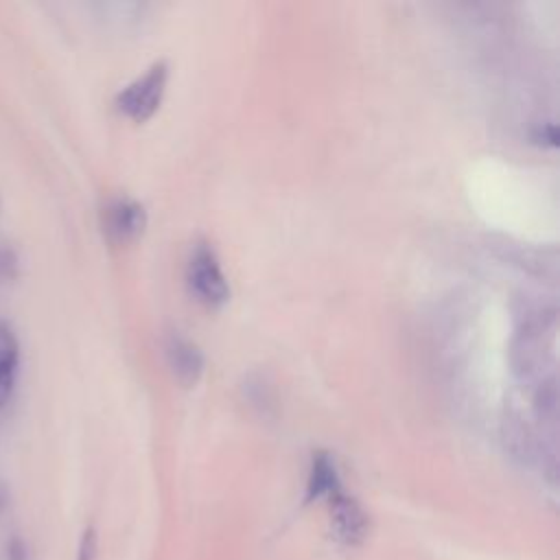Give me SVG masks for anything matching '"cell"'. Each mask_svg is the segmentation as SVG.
I'll return each mask as SVG.
<instances>
[{
    "mask_svg": "<svg viewBox=\"0 0 560 560\" xmlns=\"http://www.w3.org/2000/svg\"><path fill=\"white\" fill-rule=\"evenodd\" d=\"M186 280L190 291L206 304H223L230 295V287L221 271L217 254L206 243H199L192 249L186 267Z\"/></svg>",
    "mask_w": 560,
    "mask_h": 560,
    "instance_id": "6da1fadb",
    "label": "cell"
},
{
    "mask_svg": "<svg viewBox=\"0 0 560 560\" xmlns=\"http://www.w3.org/2000/svg\"><path fill=\"white\" fill-rule=\"evenodd\" d=\"M164 83H166V63L158 61L142 77H138L136 81H131L118 92L116 96L118 109L131 116L133 120L149 118L162 98Z\"/></svg>",
    "mask_w": 560,
    "mask_h": 560,
    "instance_id": "7a4b0ae2",
    "label": "cell"
},
{
    "mask_svg": "<svg viewBox=\"0 0 560 560\" xmlns=\"http://www.w3.org/2000/svg\"><path fill=\"white\" fill-rule=\"evenodd\" d=\"M326 503L332 536L346 547L361 545L368 534V514L357 503V499H352L350 494L343 492V488H339L326 497Z\"/></svg>",
    "mask_w": 560,
    "mask_h": 560,
    "instance_id": "3957f363",
    "label": "cell"
},
{
    "mask_svg": "<svg viewBox=\"0 0 560 560\" xmlns=\"http://www.w3.org/2000/svg\"><path fill=\"white\" fill-rule=\"evenodd\" d=\"M147 223V212L142 203L129 197L109 199L103 208V230L114 243H127L136 238Z\"/></svg>",
    "mask_w": 560,
    "mask_h": 560,
    "instance_id": "277c9868",
    "label": "cell"
},
{
    "mask_svg": "<svg viewBox=\"0 0 560 560\" xmlns=\"http://www.w3.org/2000/svg\"><path fill=\"white\" fill-rule=\"evenodd\" d=\"M166 359H168V365L173 368V374L182 383H192L201 374L203 357H201L199 348L192 341H188L186 337H182L179 332H173L168 337Z\"/></svg>",
    "mask_w": 560,
    "mask_h": 560,
    "instance_id": "5b68a950",
    "label": "cell"
},
{
    "mask_svg": "<svg viewBox=\"0 0 560 560\" xmlns=\"http://www.w3.org/2000/svg\"><path fill=\"white\" fill-rule=\"evenodd\" d=\"M20 365V346L9 324H0V409L11 400Z\"/></svg>",
    "mask_w": 560,
    "mask_h": 560,
    "instance_id": "8992f818",
    "label": "cell"
},
{
    "mask_svg": "<svg viewBox=\"0 0 560 560\" xmlns=\"http://www.w3.org/2000/svg\"><path fill=\"white\" fill-rule=\"evenodd\" d=\"M339 472L328 453H315L311 462V472L306 481V501L326 499L335 490H339Z\"/></svg>",
    "mask_w": 560,
    "mask_h": 560,
    "instance_id": "52a82bcc",
    "label": "cell"
},
{
    "mask_svg": "<svg viewBox=\"0 0 560 560\" xmlns=\"http://www.w3.org/2000/svg\"><path fill=\"white\" fill-rule=\"evenodd\" d=\"M77 560H96V534L92 527L85 529L81 536Z\"/></svg>",
    "mask_w": 560,
    "mask_h": 560,
    "instance_id": "ba28073f",
    "label": "cell"
},
{
    "mask_svg": "<svg viewBox=\"0 0 560 560\" xmlns=\"http://www.w3.org/2000/svg\"><path fill=\"white\" fill-rule=\"evenodd\" d=\"M4 497H7V494H4V486L0 483V508H2V503H4Z\"/></svg>",
    "mask_w": 560,
    "mask_h": 560,
    "instance_id": "9c48e42d",
    "label": "cell"
}]
</instances>
